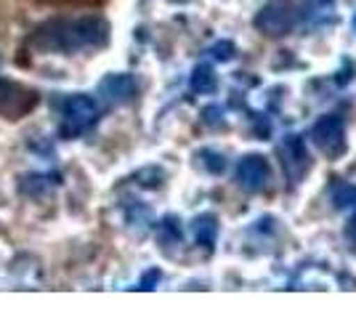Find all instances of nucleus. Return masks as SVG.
Segmentation results:
<instances>
[{"label": "nucleus", "mask_w": 356, "mask_h": 319, "mask_svg": "<svg viewBox=\"0 0 356 319\" xmlns=\"http://www.w3.org/2000/svg\"><path fill=\"white\" fill-rule=\"evenodd\" d=\"M332 205H335L338 211L356 208V186L354 183H335V189H332Z\"/></svg>", "instance_id": "obj_11"}, {"label": "nucleus", "mask_w": 356, "mask_h": 319, "mask_svg": "<svg viewBox=\"0 0 356 319\" xmlns=\"http://www.w3.org/2000/svg\"><path fill=\"white\" fill-rule=\"evenodd\" d=\"M189 85H192L194 93H213L216 88H218L216 69H213L210 64H197L192 77H189Z\"/></svg>", "instance_id": "obj_10"}, {"label": "nucleus", "mask_w": 356, "mask_h": 319, "mask_svg": "<svg viewBox=\"0 0 356 319\" xmlns=\"http://www.w3.org/2000/svg\"><path fill=\"white\" fill-rule=\"evenodd\" d=\"M312 138L327 157H341L346 152V122L338 115H325L314 122Z\"/></svg>", "instance_id": "obj_4"}, {"label": "nucleus", "mask_w": 356, "mask_h": 319, "mask_svg": "<svg viewBox=\"0 0 356 319\" xmlns=\"http://www.w3.org/2000/svg\"><path fill=\"white\" fill-rule=\"evenodd\" d=\"M19 189H22L24 195H30V197H43V195H48L51 183H48V179H43V176H27V179L19 181Z\"/></svg>", "instance_id": "obj_12"}, {"label": "nucleus", "mask_w": 356, "mask_h": 319, "mask_svg": "<svg viewBox=\"0 0 356 319\" xmlns=\"http://www.w3.org/2000/svg\"><path fill=\"white\" fill-rule=\"evenodd\" d=\"M96 120H99V101L93 96L72 93L64 101V125H61V131L67 136H77V133L88 131Z\"/></svg>", "instance_id": "obj_2"}, {"label": "nucleus", "mask_w": 356, "mask_h": 319, "mask_svg": "<svg viewBox=\"0 0 356 319\" xmlns=\"http://www.w3.org/2000/svg\"><path fill=\"white\" fill-rule=\"evenodd\" d=\"M210 54H213V59L218 61H232L234 59V43L232 40H221V43H216V46L210 48Z\"/></svg>", "instance_id": "obj_14"}, {"label": "nucleus", "mask_w": 356, "mask_h": 319, "mask_svg": "<svg viewBox=\"0 0 356 319\" xmlns=\"http://www.w3.org/2000/svg\"><path fill=\"white\" fill-rule=\"evenodd\" d=\"M99 93L109 104H128L136 96V80L128 72H112L99 83Z\"/></svg>", "instance_id": "obj_7"}, {"label": "nucleus", "mask_w": 356, "mask_h": 319, "mask_svg": "<svg viewBox=\"0 0 356 319\" xmlns=\"http://www.w3.org/2000/svg\"><path fill=\"white\" fill-rule=\"evenodd\" d=\"M282 163H284V170L290 173V179H300L306 170H309V149H306V141H303V136H298V133H293V136L284 138L282 144Z\"/></svg>", "instance_id": "obj_8"}, {"label": "nucleus", "mask_w": 356, "mask_h": 319, "mask_svg": "<svg viewBox=\"0 0 356 319\" xmlns=\"http://www.w3.org/2000/svg\"><path fill=\"white\" fill-rule=\"evenodd\" d=\"M160 231H163L165 237H170L173 243H178V240H181V229H178L176 218H165L163 224H160Z\"/></svg>", "instance_id": "obj_15"}, {"label": "nucleus", "mask_w": 356, "mask_h": 319, "mask_svg": "<svg viewBox=\"0 0 356 319\" xmlns=\"http://www.w3.org/2000/svg\"><path fill=\"white\" fill-rule=\"evenodd\" d=\"M296 24H298V11L290 3H284V0H271V3H266L255 14V27L264 32V35H271V38L287 35Z\"/></svg>", "instance_id": "obj_3"}, {"label": "nucleus", "mask_w": 356, "mask_h": 319, "mask_svg": "<svg viewBox=\"0 0 356 319\" xmlns=\"http://www.w3.org/2000/svg\"><path fill=\"white\" fill-rule=\"evenodd\" d=\"M35 104L32 91H27L24 85H16L8 80H0V112L8 117H19L24 115L30 106Z\"/></svg>", "instance_id": "obj_6"}, {"label": "nucleus", "mask_w": 356, "mask_h": 319, "mask_svg": "<svg viewBox=\"0 0 356 319\" xmlns=\"http://www.w3.org/2000/svg\"><path fill=\"white\" fill-rule=\"evenodd\" d=\"M346 240L356 247V208L351 213V218H348V224H346Z\"/></svg>", "instance_id": "obj_17"}, {"label": "nucleus", "mask_w": 356, "mask_h": 319, "mask_svg": "<svg viewBox=\"0 0 356 319\" xmlns=\"http://www.w3.org/2000/svg\"><path fill=\"white\" fill-rule=\"evenodd\" d=\"M109 38H112V27L102 14H74L43 22L30 35V46L40 54L72 56V54L99 51L109 46Z\"/></svg>", "instance_id": "obj_1"}, {"label": "nucleus", "mask_w": 356, "mask_h": 319, "mask_svg": "<svg viewBox=\"0 0 356 319\" xmlns=\"http://www.w3.org/2000/svg\"><path fill=\"white\" fill-rule=\"evenodd\" d=\"M351 27H354V32H356V14H354V19H351Z\"/></svg>", "instance_id": "obj_18"}, {"label": "nucleus", "mask_w": 356, "mask_h": 319, "mask_svg": "<svg viewBox=\"0 0 356 319\" xmlns=\"http://www.w3.org/2000/svg\"><path fill=\"white\" fill-rule=\"evenodd\" d=\"M160 277H163V274H160V269H149V272L141 277L138 288H141V290H154V288H157V282H160Z\"/></svg>", "instance_id": "obj_16"}, {"label": "nucleus", "mask_w": 356, "mask_h": 319, "mask_svg": "<svg viewBox=\"0 0 356 319\" xmlns=\"http://www.w3.org/2000/svg\"><path fill=\"white\" fill-rule=\"evenodd\" d=\"M271 179V167H268V160L264 154H245L237 163V181L239 186L250 189V192H258L264 189Z\"/></svg>", "instance_id": "obj_5"}, {"label": "nucleus", "mask_w": 356, "mask_h": 319, "mask_svg": "<svg viewBox=\"0 0 356 319\" xmlns=\"http://www.w3.org/2000/svg\"><path fill=\"white\" fill-rule=\"evenodd\" d=\"M200 160H202V165L208 167L210 173H223V167H226V160H223V154L210 152V149H202V152H200Z\"/></svg>", "instance_id": "obj_13"}, {"label": "nucleus", "mask_w": 356, "mask_h": 319, "mask_svg": "<svg viewBox=\"0 0 356 319\" xmlns=\"http://www.w3.org/2000/svg\"><path fill=\"white\" fill-rule=\"evenodd\" d=\"M194 237H197V243L202 245V247H213L216 237H218V221H216V215H210V213L197 215L194 218Z\"/></svg>", "instance_id": "obj_9"}]
</instances>
